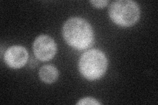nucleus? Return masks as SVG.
<instances>
[{"label": "nucleus", "mask_w": 158, "mask_h": 105, "mask_svg": "<svg viewBox=\"0 0 158 105\" xmlns=\"http://www.w3.org/2000/svg\"><path fill=\"white\" fill-rule=\"evenodd\" d=\"M63 36L72 47L83 50L92 46L94 32L90 24L80 17L68 19L63 27Z\"/></svg>", "instance_id": "f257e3e1"}, {"label": "nucleus", "mask_w": 158, "mask_h": 105, "mask_svg": "<svg viewBox=\"0 0 158 105\" xmlns=\"http://www.w3.org/2000/svg\"><path fill=\"white\" fill-rule=\"evenodd\" d=\"M107 59L105 54L98 49L88 50L82 55L78 63L81 74L88 80L100 79L106 73Z\"/></svg>", "instance_id": "f03ea898"}, {"label": "nucleus", "mask_w": 158, "mask_h": 105, "mask_svg": "<svg viewBox=\"0 0 158 105\" xmlns=\"http://www.w3.org/2000/svg\"><path fill=\"white\" fill-rule=\"evenodd\" d=\"M109 14L113 22L123 27H128L138 22L140 10L137 3L131 0H118L111 3Z\"/></svg>", "instance_id": "7ed1b4c3"}, {"label": "nucleus", "mask_w": 158, "mask_h": 105, "mask_svg": "<svg viewBox=\"0 0 158 105\" xmlns=\"http://www.w3.org/2000/svg\"><path fill=\"white\" fill-rule=\"evenodd\" d=\"M35 57L42 61H48L53 59L57 51L55 41L47 35H40L36 38L33 44Z\"/></svg>", "instance_id": "20e7f679"}, {"label": "nucleus", "mask_w": 158, "mask_h": 105, "mask_svg": "<svg viewBox=\"0 0 158 105\" xmlns=\"http://www.w3.org/2000/svg\"><path fill=\"white\" fill-rule=\"evenodd\" d=\"M28 53L23 46H13L9 47L4 54V61L9 67L20 68L28 61Z\"/></svg>", "instance_id": "39448f33"}, {"label": "nucleus", "mask_w": 158, "mask_h": 105, "mask_svg": "<svg viewBox=\"0 0 158 105\" xmlns=\"http://www.w3.org/2000/svg\"><path fill=\"white\" fill-rule=\"evenodd\" d=\"M39 76L44 82L52 83L57 79L59 72L57 69L53 65H44L40 69Z\"/></svg>", "instance_id": "423d86ee"}, {"label": "nucleus", "mask_w": 158, "mask_h": 105, "mask_svg": "<svg viewBox=\"0 0 158 105\" xmlns=\"http://www.w3.org/2000/svg\"><path fill=\"white\" fill-rule=\"evenodd\" d=\"M77 104L84 105V104H93V105H99L101 104V103L98 102L96 99L92 97H85L78 101Z\"/></svg>", "instance_id": "0eeeda50"}, {"label": "nucleus", "mask_w": 158, "mask_h": 105, "mask_svg": "<svg viewBox=\"0 0 158 105\" xmlns=\"http://www.w3.org/2000/svg\"><path fill=\"white\" fill-rule=\"evenodd\" d=\"M90 3L92 4L93 6H94L97 8H103L107 6V4L109 3V1H107V0H92V1H90Z\"/></svg>", "instance_id": "6e6552de"}]
</instances>
